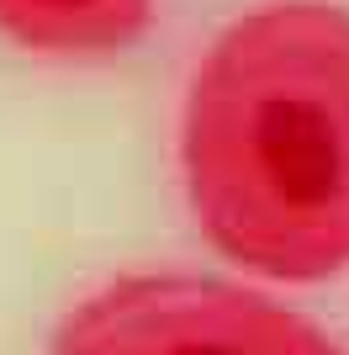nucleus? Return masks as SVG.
Wrapping results in <instances>:
<instances>
[{
    "instance_id": "1",
    "label": "nucleus",
    "mask_w": 349,
    "mask_h": 355,
    "mask_svg": "<svg viewBox=\"0 0 349 355\" xmlns=\"http://www.w3.org/2000/svg\"><path fill=\"white\" fill-rule=\"evenodd\" d=\"M180 170L202 234L244 270L323 282L349 266V11L270 0L206 48Z\"/></svg>"
},
{
    "instance_id": "2",
    "label": "nucleus",
    "mask_w": 349,
    "mask_h": 355,
    "mask_svg": "<svg viewBox=\"0 0 349 355\" xmlns=\"http://www.w3.org/2000/svg\"><path fill=\"white\" fill-rule=\"evenodd\" d=\"M48 355H344L318 324L212 276H116L58 318Z\"/></svg>"
},
{
    "instance_id": "3",
    "label": "nucleus",
    "mask_w": 349,
    "mask_h": 355,
    "mask_svg": "<svg viewBox=\"0 0 349 355\" xmlns=\"http://www.w3.org/2000/svg\"><path fill=\"white\" fill-rule=\"evenodd\" d=\"M159 0H0V37L53 59H106L154 27Z\"/></svg>"
}]
</instances>
